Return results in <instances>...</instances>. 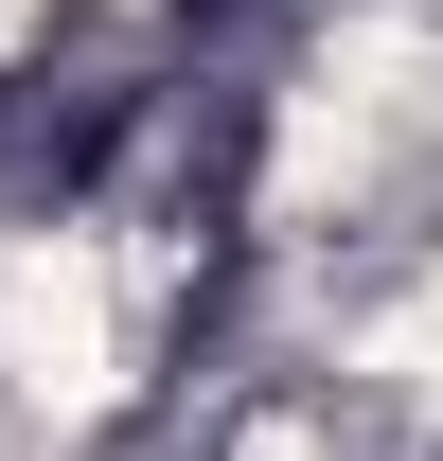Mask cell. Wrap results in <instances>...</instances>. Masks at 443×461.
Listing matches in <instances>:
<instances>
[{"label":"cell","instance_id":"obj_1","mask_svg":"<svg viewBox=\"0 0 443 461\" xmlns=\"http://www.w3.org/2000/svg\"><path fill=\"white\" fill-rule=\"evenodd\" d=\"M0 355H18V391L36 408H89L124 373V302L89 249H18V285H0Z\"/></svg>","mask_w":443,"mask_h":461}]
</instances>
